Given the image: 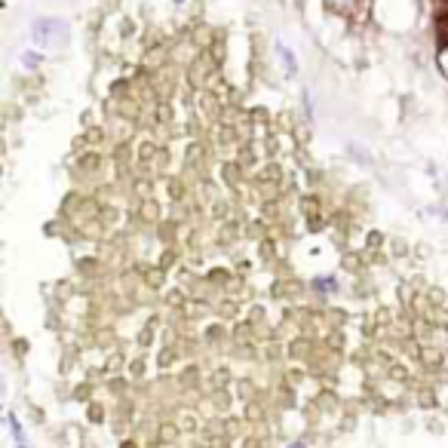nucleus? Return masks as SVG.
<instances>
[{"instance_id":"nucleus-1","label":"nucleus","mask_w":448,"mask_h":448,"mask_svg":"<svg viewBox=\"0 0 448 448\" xmlns=\"http://www.w3.org/2000/svg\"><path fill=\"white\" fill-rule=\"evenodd\" d=\"M31 40L40 49L46 46H65L68 40V22L65 19H37L31 28Z\"/></svg>"},{"instance_id":"nucleus-4","label":"nucleus","mask_w":448,"mask_h":448,"mask_svg":"<svg viewBox=\"0 0 448 448\" xmlns=\"http://www.w3.org/2000/svg\"><path fill=\"white\" fill-rule=\"evenodd\" d=\"M175 3H181V0H175Z\"/></svg>"},{"instance_id":"nucleus-3","label":"nucleus","mask_w":448,"mask_h":448,"mask_svg":"<svg viewBox=\"0 0 448 448\" xmlns=\"http://www.w3.org/2000/svg\"><path fill=\"white\" fill-rule=\"evenodd\" d=\"M289 448H307V445H304V442H292Z\"/></svg>"},{"instance_id":"nucleus-2","label":"nucleus","mask_w":448,"mask_h":448,"mask_svg":"<svg viewBox=\"0 0 448 448\" xmlns=\"http://www.w3.org/2000/svg\"><path fill=\"white\" fill-rule=\"evenodd\" d=\"M276 53H280V59L286 62V71H292V74H295V71H298V59H295V55H292L283 44H276Z\"/></svg>"}]
</instances>
